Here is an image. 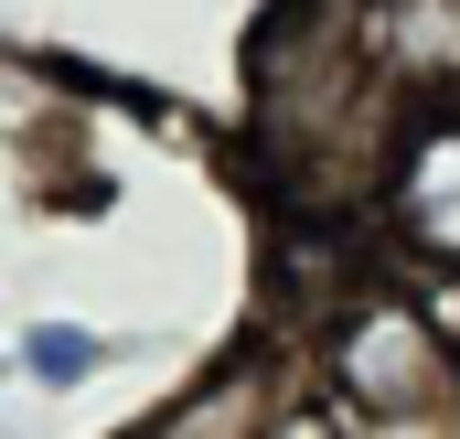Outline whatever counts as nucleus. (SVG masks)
Wrapping results in <instances>:
<instances>
[{
    "label": "nucleus",
    "instance_id": "obj_1",
    "mask_svg": "<svg viewBox=\"0 0 460 439\" xmlns=\"http://www.w3.org/2000/svg\"><path fill=\"white\" fill-rule=\"evenodd\" d=\"M257 129L289 161L300 204H353L385 183V86H375V43L343 32L332 11H289L257 54Z\"/></svg>",
    "mask_w": 460,
    "mask_h": 439
},
{
    "label": "nucleus",
    "instance_id": "obj_2",
    "mask_svg": "<svg viewBox=\"0 0 460 439\" xmlns=\"http://www.w3.org/2000/svg\"><path fill=\"white\" fill-rule=\"evenodd\" d=\"M322 364H332V397H353L364 429H439V418H460V354H450V322L429 300H396V290L343 300L332 332H322Z\"/></svg>",
    "mask_w": 460,
    "mask_h": 439
},
{
    "label": "nucleus",
    "instance_id": "obj_3",
    "mask_svg": "<svg viewBox=\"0 0 460 439\" xmlns=\"http://www.w3.org/2000/svg\"><path fill=\"white\" fill-rule=\"evenodd\" d=\"M385 225L407 257L460 279V108H418L385 139Z\"/></svg>",
    "mask_w": 460,
    "mask_h": 439
},
{
    "label": "nucleus",
    "instance_id": "obj_4",
    "mask_svg": "<svg viewBox=\"0 0 460 439\" xmlns=\"http://www.w3.org/2000/svg\"><path fill=\"white\" fill-rule=\"evenodd\" d=\"M22 364H32L43 386H86V375L108 364V343H97V332H75V322H32V343H22Z\"/></svg>",
    "mask_w": 460,
    "mask_h": 439
}]
</instances>
